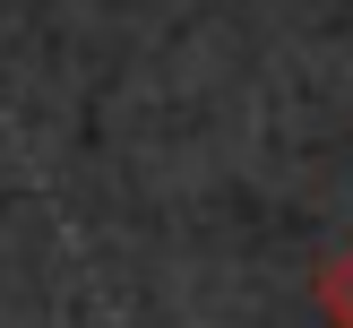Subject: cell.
<instances>
[{
	"label": "cell",
	"instance_id": "1",
	"mask_svg": "<svg viewBox=\"0 0 353 328\" xmlns=\"http://www.w3.org/2000/svg\"><path fill=\"white\" fill-rule=\"evenodd\" d=\"M319 311H336V320L353 328V251H345V259H336V268H327V276H319Z\"/></svg>",
	"mask_w": 353,
	"mask_h": 328
}]
</instances>
